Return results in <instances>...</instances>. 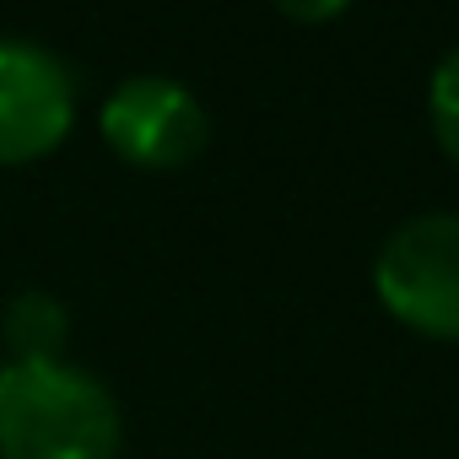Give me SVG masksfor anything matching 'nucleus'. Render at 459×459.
Here are the masks:
<instances>
[{
  "label": "nucleus",
  "mask_w": 459,
  "mask_h": 459,
  "mask_svg": "<svg viewBox=\"0 0 459 459\" xmlns=\"http://www.w3.org/2000/svg\"><path fill=\"white\" fill-rule=\"evenodd\" d=\"M378 303L437 341H459V211L400 221L373 260Z\"/></svg>",
  "instance_id": "2"
},
{
  "label": "nucleus",
  "mask_w": 459,
  "mask_h": 459,
  "mask_svg": "<svg viewBox=\"0 0 459 459\" xmlns=\"http://www.w3.org/2000/svg\"><path fill=\"white\" fill-rule=\"evenodd\" d=\"M76 125V71L44 39L0 33V168L49 157Z\"/></svg>",
  "instance_id": "3"
},
{
  "label": "nucleus",
  "mask_w": 459,
  "mask_h": 459,
  "mask_svg": "<svg viewBox=\"0 0 459 459\" xmlns=\"http://www.w3.org/2000/svg\"><path fill=\"white\" fill-rule=\"evenodd\" d=\"M427 108H432L437 146L459 162V44L437 60V71H432V92H427Z\"/></svg>",
  "instance_id": "6"
},
{
  "label": "nucleus",
  "mask_w": 459,
  "mask_h": 459,
  "mask_svg": "<svg viewBox=\"0 0 459 459\" xmlns=\"http://www.w3.org/2000/svg\"><path fill=\"white\" fill-rule=\"evenodd\" d=\"M98 130L108 141V152L130 168H184L205 135H211V119H205V103L178 82V76H125L103 108H98Z\"/></svg>",
  "instance_id": "4"
},
{
  "label": "nucleus",
  "mask_w": 459,
  "mask_h": 459,
  "mask_svg": "<svg viewBox=\"0 0 459 459\" xmlns=\"http://www.w3.org/2000/svg\"><path fill=\"white\" fill-rule=\"evenodd\" d=\"M125 416L114 389L71 362H0V459H119Z\"/></svg>",
  "instance_id": "1"
},
{
  "label": "nucleus",
  "mask_w": 459,
  "mask_h": 459,
  "mask_svg": "<svg viewBox=\"0 0 459 459\" xmlns=\"http://www.w3.org/2000/svg\"><path fill=\"white\" fill-rule=\"evenodd\" d=\"M287 17H341V6H287Z\"/></svg>",
  "instance_id": "7"
},
{
  "label": "nucleus",
  "mask_w": 459,
  "mask_h": 459,
  "mask_svg": "<svg viewBox=\"0 0 459 459\" xmlns=\"http://www.w3.org/2000/svg\"><path fill=\"white\" fill-rule=\"evenodd\" d=\"M71 341V314L55 292L28 287L17 298H6V314H0V346H6V362H33V357H65Z\"/></svg>",
  "instance_id": "5"
}]
</instances>
